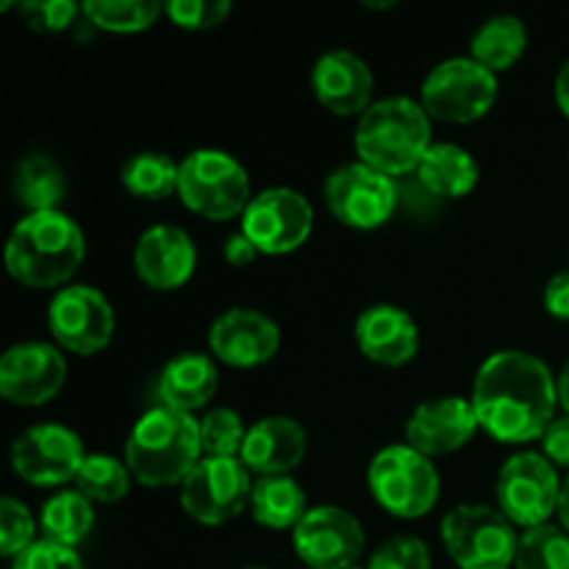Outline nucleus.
I'll use <instances>...</instances> for the list:
<instances>
[{
    "label": "nucleus",
    "mask_w": 569,
    "mask_h": 569,
    "mask_svg": "<svg viewBox=\"0 0 569 569\" xmlns=\"http://www.w3.org/2000/svg\"><path fill=\"white\" fill-rule=\"evenodd\" d=\"M472 409L492 439L526 445L542 439L556 420V378L539 356L500 350L489 356L472 383Z\"/></svg>",
    "instance_id": "f257e3e1"
},
{
    "label": "nucleus",
    "mask_w": 569,
    "mask_h": 569,
    "mask_svg": "<svg viewBox=\"0 0 569 569\" xmlns=\"http://www.w3.org/2000/svg\"><path fill=\"white\" fill-rule=\"evenodd\" d=\"M545 311L556 320H565L569 322V270L565 272H556L553 278L548 281L545 287Z\"/></svg>",
    "instance_id": "ea45409f"
},
{
    "label": "nucleus",
    "mask_w": 569,
    "mask_h": 569,
    "mask_svg": "<svg viewBox=\"0 0 569 569\" xmlns=\"http://www.w3.org/2000/svg\"><path fill=\"white\" fill-rule=\"evenodd\" d=\"M356 345L381 367H403L420 350V331L409 311L400 306H370L356 320Z\"/></svg>",
    "instance_id": "4be33fe9"
},
{
    "label": "nucleus",
    "mask_w": 569,
    "mask_h": 569,
    "mask_svg": "<svg viewBox=\"0 0 569 569\" xmlns=\"http://www.w3.org/2000/svg\"><path fill=\"white\" fill-rule=\"evenodd\" d=\"M353 569H367V565H365V567H361V565H359V567H353Z\"/></svg>",
    "instance_id": "49530a36"
},
{
    "label": "nucleus",
    "mask_w": 569,
    "mask_h": 569,
    "mask_svg": "<svg viewBox=\"0 0 569 569\" xmlns=\"http://www.w3.org/2000/svg\"><path fill=\"white\" fill-rule=\"evenodd\" d=\"M222 256H226V261L231 267H248L253 264L261 253L259 248L244 237V231H237L226 239V244H222Z\"/></svg>",
    "instance_id": "a19ab883"
},
{
    "label": "nucleus",
    "mask_w": 569,
    "mask_h": 569,
    "mask_svg": "<svg viewBox=\"0 0 569 569\" xmlns=\"http://www.w3.org/2000/svg\"><path fill=\"white\" fill-rule=\"evenodd\" d=\"M164 14L187 31H211L228 20L231 3L228 0H170L164 6Z\"/></svg>",
    "instance_id": "c9c22d12"
},
{
    "label": "nucleus",
    "mask_w": 569,
    "mask_h": 569,
    "mask_svg": "<svg viewBox=\"0 0 569 569\" xmlns=\"http://www.w3.org/2000/svg\"><path fill=\"white\" fill-rule=\"evenodd\" d=\"M242 231L264 256H287L306 244L315 231V209L300 192L272 187L250 200L242 214Z\"/></svg>",
    "instance_id": "ddd939ff"
},
{
    "label": "nucleus",
    "mask_w": 569,
    "mask_h": 569,
    "mask_svg": "<svg viewBox=\"0 0 569 569\" xmlns=\"http://www.w3.org/2000/svg\"><path fill=\"white\" fill-rule=\"evenodd\" d=\"M48 328L56 345L67 353L94 356L109 348L111 337H114V306L100 289L70 283L50 300Z\"/></svg>",
    "instance_id": "9b49d317"
},
{
    "label": "nucleus",
    "mask_w": 569,
    "mask_h": 569,
    "mask_svg": "<svg viewBox=\"0 0 569 569\" xmlns=\"http://www.w3.org/2000/svg\"><path fill=\"white\" fill-rule=\"evenodd\" d=\"M178 198L189 211L211 222L242 217L250 200V176L231 153L203 148L181 161Z\"/></svg>",
    "instance_id": "39448f33"
},
{
    "label": "nucleus",
    "mask_w": 569,
    "mask_h": 569,
    "mask_svg": "<svg viewBox=\"0 0 569 569\" xmlns=\"http://www.w3.org/2000/svg\"><path fill=\"white\" fill-rule=\"evenodd\" d=\"M478 431H481V422L472 409V400L450 395V398L420 403L411 411L406 422V445L428 459H437V456H450L470 445Z\"/></svg>",
    "instance_id": "f3484780"
},
{
    "label": "nucleus",
    "mask_w": 569,
    "mask_h": 569,
    "mask_svg": "<svg viewBox=\"0 0 569 569\" xmlns=\"http://www.w3.org/2000/svg\"><path fill=\"white\" fill-rule=\"evenodd\" d=\"M11 569H87L83 567L81 556L76 553V548H64V545H56L50 539H37L28 550H22Z\"/></svg>",
    "instance_id": "4c0bfd02"
},
{
    "label": "nucleus",
    "mask_w": 569,
    "mask_h": 569,
    "mask_svg": "<svg viewBox=\"0 0 569 569\" xmlns=\"http://www.w3.org/2000/svg\"><path fill=\"white\" fill-rule=\"evenodd\" d=\"M542 453L556 467H569V417H556L542 437Z\"/></svg>",
    "instance_id": "58836bf2"
},
{
    "label": "nucleus",
    "mask_w": 569,
    "mask_h": 569,
    "mask_svg": "<svg viewBox=\"0 0 569 569\" xmlns=\"http://www.w3.org/2000/svg\"><path fill=\"white\" fill-rule=\"evenodd\" d=\"M328 211L342 226L356 231H376L398 209V183L365 161L342 164L326 178L322 187Z\"/></svg>",
    "instance_id": "9d476101"
},
{
    "label": "nucleus",
    "mask_w": 569,
    "mask_h": 569,
    "mask_svg": "<svg viewBox=\"0 0 569 569\" xmlns=\"http://www.w3.org/2000/svg\"><path fill=\"white\" fill-rule=\"evenodd\" d=\"M556 103H559V109L565 111L569 120V59L561 64L559 76H556Z\"/></svg>",
    "instance_id": "79ce46f5"
},
{
    "label": "nucleus",
    "mask_w": 569,
    "mask_h": 569,
    "mask_svg": "<svg viewBox=\"0 0 569 569\" xmlns=\"http://www.w3.org/2000/svg\"><path fill=\"white\" fill-rule=\"evenodd\" d=\"M556 517H559V526L569 533V476L567 481L561 483V498H559V511H556Z\"/></svg>",
    "instance_id": "c03bdc74"
},
{
    "label": "nucleus",
    "mask_w": 569,
    "mask_h": 569,
    "mask_svg": "<svg viewBox=\"0 0 569 569\" xmlns=\"http://www.w3.org/2000/svg\"><path fill=\"white\" fill-rule=\"evenodd\" d=\"M122 187L128 194L139 200H167L178 192V178H181V164L170 159L167 153H144L131 156L122 164Z\"/></svg>",
    "instance_id": "c85d7f7f"
},
{
    "label": "nucleus",
    "mask_w": 569,
    "mask_h": 569,
    "mask_svg": "<svg viewBox=\"0 0 569 569\" xmlns=\"http://www.w3.org/2000/svg\"><path fill=\"white\" fill-rule=\"evenodd\" d=\"M248 431L233 409H214L200 420V445L211 459H239Z\"/></svg>",
    "instance_id": "473e14b6"
},
{
    "label": "nucleus",
    "mask_w": 569,
    "mask_h": 569,
    "mask_svg": "<svg viewBox=\"0 0 569 569\" xmlns=\"http://www.w3.org/2000/svg\"><path fill=\"white\" fill-rule=\"evenodd\" d=\"M417 178L428 192L439 198H465L478 187V161L470 150L453 142H433L428 148L426 159L417 167Z\"/></svg>",
    "instance_id": "b1692460"
},
{
    "label": "nucleus",
    "mask_w": 569,
    "mask_h": 569,
    "mask_svg": "<svg viewBox=\"0 0 569 569\" xmlns=\"http://www.w3.org/2000/svg\"><path fill=\"white\" fill-rule=\"evenodd\" d=\"M87 256L78 222L64 211H37L14 226L6 242V270L28 289L70 287Z\"/></svg>",
    "instance_id": "f03ea898"
},
{
    "label": "nucleus",
    "mask_w": 569,
    "mask_h": 569,
    "mask_svg": "<svg viewBox=\"0 0 569 569\" xmlns=\"http://www.w3.org/2000/svg\"><path fill=\"white\" fill-rule=\"evenodd\" d=\"M220 387L217 365L203 353H181L164 365L159 376L161 406L194 415L198 409L209 406V400Z\"/></svg>",
    "instance_id": "5701e85b"
},
{
    "label": "nucleus",
    "mask_w": 569,
    "mask_h": 569,
    "mask_svg": "<svg viewBox=\"0 0 569 569\" xmlns=\"http://www.w3.org/2000/svg\"><path fill=\"white\" fill-rule=\"evenodd\" d=\"M248 569H267V567H248Z\"/></svg>",
    "instance_id": "a18cd8bd"
},
{
    "label": "nucleus",
    "mask_w": 569,
    "mask_h": 569,
    "mask_svg": "<svg viewBox=\"0 0 569 569\" xmlns=\"http://www.w3.org/2000/svg\"><path fill=\"white\" fill-rule=\"evenodd\" d=\"M498 100V76L467 56H453L433 67L422 81V109L428 117L467 126L492 111Z\"/></svg>",
    "instance_id": "6e6552de"
},
{
    "label": "nucleus",
    "mask_w": 569,
    "mask_h": 569,
    "mask_svg": "<svg viewBox=\"0 0 569 569\" xmlns=\"http://www.w3.org/2000/svg\"><path fill=\"white\" fill-rule=\"evenodd\" d=\"M528 48V28L520 17L515 14H495L487 22H481L476 33H472L470 53L472 59L489 72L511 70L517 61L522 59Z\"/></svg>",
    "instance_id": "bb28decb"
},
{
    "label": "nucleus",
    "mask_w": 569,
    "mask_h": 569,
    "mask_svg": "<svg viewBox=\"0 0 569 569\" xmlns=\"http://www.w3.org/2000/svg\"><path fill=\"white\" fill-rule=\"evenodd\" d=\"M67 381V361L61 348L48 342H20L0 359V395L11 406L50 403Z\"/></svg>",
    "instance_id": "dca6fc26"
},
{
    "label": "nucleus",
    "mask_w": 569,
    "mask_h": 569,
    "mask_svg": "<svg viewBox=\"0 0 569 569\" xmlns=\"http://www.w3.org/2000/svg\"><path fill=\"white\" fill-rule=\"evenodd\" d=\"M365 528L339 506H315L292 531L298 559L309 569H353L365 553Z\"/></svg>",
    "instance_id": "2eb2a0df"
},
{
    "label": "nucleus",
    "mask_w": 569,
    "mask_h": 569,
    "mask_svg": "<svg viewBox=\"0 0 569 569\" xmlns=\"http://www.w3.org/2000/svg\"><path fill=\"white\" fill-rule=\"evenodd\" d=\"M39 528L44 537L64 548H78L94 528L92 500L83 498L78 489H64L53 498L44 500L42 515H39Z\"/></svg>",
    "instance_id": "cd10ccee"
},
{
    "label": "nucleus",
    "mask_w": 569,
    "mask_h": 569,
    "mask_svg": "<svg viewBox=\"0 0 569 569\" xmlns=\"http://www.w3.org/2000/svg\"><path fill=\"white\" fill-rule=\"evenodd\" d=\"M306 492L292 476L259 478L250 492V515L272 531H295L306 517Z\"/></svg>",
    "instance_id": "a878e982"
},
{
    "label": "nucleus",
    "mask_w": 569,
    "mask_h": 569,
    "mask_svg": "<svg viewBox=\"0 0 569 569\" xmlns=\"http://www.w3.org/2000/svg\"><path fill=\"white\" fill-rule=\"evenodd\" d=\"M83 17L89 26L98 31L111 33H139L148 31L164 6L153 3V0H89L81 6Z\"/></svg>",
    "instance_id": "c756f323"
},
{
    "label": "nucleus",
    "mask_w": 569,
    "mask_h": 569,
    "mask_svg": "<svg viewBox=\"0 0 569 569\" xmlns=\"http://www.w3.org/2000/svg\"><path fill=\"white\" fill-rule=\"evenodd\" d=\"M17 9L20 20L26 22L31 31L39 33H61L67 28L76 26V17L83 14L81 6L72 0H28V3H9Z\"/></svg>",
    "instance_id": "f704fd0d"
},
{
    "label": "nucleus",
    "mask_w": 569,
    "mask_h": 569,
    "mask_svg": "<svg viewBox=\"0 0 569 569\" xmlns=\"http://www.w3.org/2000/svg\"><path fill=\"white\" fill-rule=\"evenodd\" d=\"M442 542L459 569H509L515 567L520 533L500 509L465 503L445 515Z\"/></svg>",
    "instance_id": "0eeeda50"
},
{
    "label": "nucleus",
    "mask_w": 569,
    "mask_h": 569,
    "mask_svg": "<svg viewBox=\"0 0 569 569\" xmlns=\"http://www.w3.org/2000/svg\"><path fill=\"white\" fill-rule=\"evenodd\" d=\"M556 392H559V406L565 409V415L569 417V361L561 367L559 378H556Z\"/></svg>",
    "instance_id": "37998d69"
},
{
    "label": "nucleus",
    "mask_w": 569,
    "mask_h": 569,
    "mask_svg": "<svg viewBox=\"0 0 569 569\" xmlns=\"http://www.w3.org/2000/svg\"><path fill=\"white\" fill-rule=\"evenodd\" d=\"M367 569H433V559L422 539L395 537L370 556Z\"/></svg>",
    "instance_id": "e433bc0d"
},
{
    "label": "nucleus",
    "mask_w": 569,
    "mask_h": 569,
    "mask_svg": "<svg viewBox=\"0 0 569 569\" xmlns=\"http://www.w3.org/2000/svg\"><path fill=\"white\" fill-rule=\"evenodd\" d=\"M198 267L192 237L178 226H153L139 237L133 248V270L159 292L181 289Z\"/></svg>",
    "instance_id": "aec40b11"
},
{
    "label": "nucleus",
    "mask_w": 569,
    "mask_h": 569,
    "mask_svg": "<svg viewBox=\"0 0 569 569\" xmlns=\"http://www.w3.org/2000/svg\"><path fill=\"white\" fill-rule=\"evenodd\" d=\"M253 483L242 459L203 456L181 483V506L200 526H222L242 515L244 506H250Z\"/></svg>",
    "instance_id": "f8f14e48"
},
{
    "label": "nucleus",
    "mask_w": 569,
    "mask_h": 569,
    "mask_svg": "<svg viewBox=\"0 0 569 569\" xmlns=\"http://www.w3.org/2000/svg\"><path fill=\"white\" fill-rule=\"evenodd\" d=\"M209 348L217 361L237 370L267 365L281 348V331L256 309H231L211 322Z\"/></svg>",
    "instance_id": "a211bd4d"
},
{
    "label": "nucleus",
    "mask_w": 569,
    "mask_h": 569,
    "mask_svg": "<svg viewBox=\"0 0 569 569\" xmlns=\"http://www.w3.org/2000/svg\"><path fill=\"white\" fill-rule=\"evenodd\" d=\"M561 478L553 461L545 453L522 450L515 453L498 476V509L503 511L511 526L528 528L548 526L550 517L559 511Z\"/></svg>",
    "instance_id": "1a4fd4ad"
},
{
    "label": "nucleus",
    "mask_w": 569,
    "mask_h": 569,
    "mask_svg": "<svg viewBox=\"0 0 569 569\" xmlns=\"http://www.w3.org/2000/svg\"><path fill=\"white\" fill-rule=\"evenodd\" d=\"M131 470L126 461L106 453H92L83 459L76 476V489L92 503H120L131 489Z\"/></svg>",
    "instance_id": "7c9ffc66"
},
{
    "label": "nucleus",
    "mask_w": 569,
    "mask_h": 569,
    "mask_svg": "<svg viewBox=\"0 0 569 569\" xmlns=\"http://www.w3.org/2000/svg\"><path fill=\"white\" fill-rule=\"evenodd\" d=\"M200 420L192 415L156 406L144 411L126 442V465L142 487H181L200 465Z\"/></svg>",
    "instance_id": "7ed1b4c3"
},
{
    "label": "nucleus",
    "mask_w": 569,
    "mask_h": 569,
    "mask_svg": "<svg viewBox=\"0 0 569 569\" xmlns=\"http://www.w3.org/2000/svg\"><path fill=\"white\" fill-rule=\"evenodd\" d=\"M11 192H14L17 203L28 209V214L59 211V203L67 194V178L50 156L31 153L17 161L14 176H11Z\"/></svg>",
    "instance_id": "393cba45"
},
{
    "label": "nucleus",
    "mask_w": 569,
    "mask_h": 569,
    "mask_svg": "<svg viewBox=\"0 0 569 569\" xmlns=\"http://www.w3.org/2000/svg\"><path fill=\"white\" fill-rule=\"evenodd\" d=\"M83 459L87 450L81 437L56 422L28 428L11 445V470L31 487H61L76 481Z\"/></svg>",
    "instance_id": "4468645a"
},
{
    "label": "nucleus",
    "mask_w": 569,
    "mask_h": 569,
    "mask_svg": "<svg viewBox=\"0 0 569 569\" xmlns=\"http://www.w3.org/2000/svg\"><path fill=\"white\" fill-rule=\"evenodd\" d=\"M309 437L303 426L292 417H264L248 428V437L242 445V465L250 476L276 478L289 476L300 461L306 459Z\"/></svg>",
    "instance_id": "412c9836"
},
{
    "label": "nucleus",
    "mask_w": 569,
    "mask_h": 569,
    "mask_svg": "<svg viewBox=\"0 0 569 569\" xmlns=\"http://www.w3.org/2000/svg\"><path fill=\"white\" fill-rule=\"evenodd\" d=\"M359 161L376 167L389 178L409 176L431 148V117L411 98L376 100L356 126Z\"/></svg>",
    "instance_id": "20e7f679"
},
{
    "label": "nucleus",
    "mask_w": 569,
    "mask_h": 569,
    "mask_svg": "<svg viewBox=\"0 0 569 569\" xmlns=\"http://www.w3.org/2000/svg\"><path fill=\"white\" fill-rule=\"evenodd\" d=\"M372 498L400 520H420L439 500V472L428 456L409 445H389L367 470Z\"/></svg>",
    "instance_id": "423d86ee"
},
{
    "label": "nucleus",
    "mask_w": 569,
    "mask_h": 569,
    "mask_svg": "<svg viewBox=\"0 0 569 569\" xmlns=\"http://www.w3.org/2000/svg\"><path fill=\"white\" fill-rule=\"evenodd\" d=\"M311 89L317 100L337 117H361L376 103V78L370 64L350 50L322 53L311 67Z\"/></svg>",
    "instance_id": "6ab92c4d"
},
{
    "label": "nucleus",
    "mask_w": 569,
    "mask_h": 569,
    "mask_svg": "<svg viewBox=\"0 0 569 569\" xmlns=\"http://www.w3.org/2000/svg\"><path fill=\"white\" fill-rule=\"evenodd\" d=\"M33 542H37V520L26 503L6 495L0 500V553L14 561Z\"/></svg>",
    "instance_id": "72a5a7b5"
},
{
    "label": "nucleus",
    "mask_w": 569,
    "mask_h": 569,
    "mask_svg": "<svg viewBox=\"0 0 569 569\" xmlns=\"http://www.w3.org/2000/svg\"><path fill=\"white\" fill-rule=\"evenodd\" d=\"M517 569H569V533L561 526H539L520 533Z\"/></svg>",
    "instance_id": "2f4dec72"
}]
</instances>
